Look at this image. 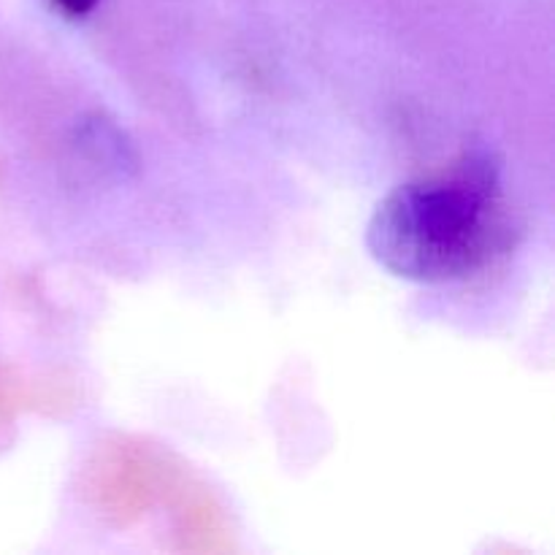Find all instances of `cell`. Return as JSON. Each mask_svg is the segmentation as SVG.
<instances>
[{
	"mask_svg": "<svg viewBox=\"0 0 555 555\" xmlns=\"http://www.w3.org/2000/svg\"><path fill=\"white\" fill-rule=\"evenodd\" d=\"M493 204L496 173L472 157L459 177L401 184L379 201L369 222V249L406 280H461L491 255Z\"/></svg>",
	"mask_w": 555,
	"mask_h": 555,
	"instance_id": "6da1fadb",
	"label": "cell"
},
{
	"mask_svg": "<svg viewBox=\"0 0 555 555\" xmlns=\"http://www.w3.org/2000/svg\"><path fill=\"white\" fill-rule=\"evenodd\" d=\"M98 0H54V5H57L60 11H63L65 16H85L90 14L92 9H95Z\"/></svg>",
	"mask_w": 555,
	"mask_h": 555,
	"instance_id": "7a4b0ae2",
	"label": "cell"
}]
</instances>
